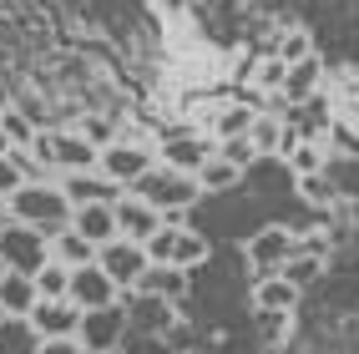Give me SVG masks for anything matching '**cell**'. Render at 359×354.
<instances>
[{"instance_id":"cell-1","label":"cell","mask_w":359,"mask_h":354,"mask_svg":"<svg viewBox=\"0 0 359 354\" xmlns=\"http://www.w3.org/2000/svg\"><path fill=\"white\" fill-rule=\"evenodd\" d=\"M132 193H137V198H147L152 207H162V218H167V223H187V212L203 203L198 172L167 168V162H152V168L132 182Z\"/></svg>"},{"instance_id":"cell-2","label":"cell","mask_w":359,"mask_h":354,"mask_svg":"<svg viewBox=\"0 0 359 354\" xmlns=\"http://www.w3.org/2000/svg\"><path fill=\"white\" fill-rule=\"evenodd\" d=\"M11 218L15 223H31L41 233H56L71 223V198L61 193V182H20L11 193Z\"/></svg>"},{"instance_id":"cell-3","label":"cell","mask_w":359,"mask_h":354,"mask_svg":"<svg viewBox=\"0 0 359 354\" xmlns=\"http://www.w3.org/2000/svg\"><path fill=\"white\" fill-rule=\"evenodd\" d=\"M31 152L51 168L56 177L61 172H81V168H97V142H86L76 127H46L36 142H31Z\"/></svg>"},{"instance_id":"cell-4","label":"cell","mask_w":359,"mask_h":354,"mask_svg":"<svg viewBox=\"0 0 359 354\" xmlns=\"http://www.w3.org/2000/svg\"><path fill=\"white\" fill-rule=\"evenodd\" d=\"M0 264L20 268V273H41L46 264H51V233L11 218L6 228H0Z\"/></svg>"},{"instance_id":"cell-5","label":"cell","mask_w":359,"mask_h":354,"mask_svg":"<svg viewBox=\"0 0 359 354\" xmlns=\"http://www.w3.org/2000/svg\"><path fill=\"white\" fill-rule=\"evenodd\" d=\"M132 334V319H127V304H102V309H81V329L76 339L81 349H122V339Z\"/></svg>"},{"instance_id":"cell-6","label":"cell","mask_w":359,"mask_h":354,"mask_svg":"<svg viewBox=\"0 0 359 354\" xmlns=\"http://www.w3.org/2000/svg\"><path fill=\"white\" fill-rule=\"evenodd\" d=\"M97 264L116 278V289H137L142 283V273L152 268V253H147V243H137V238H122L116 233L111 243H102L97 248Z\"/></svg>"},{"instance_id":"cell-7","label":"cell","mask_w":359,"mask_h":354,"mask_svg":"<svg viewBox=\"0 0 359 354\" xmlns=\"http://www.w3.org/2000/svg\"><path fill=\"white\" fill-rule=\"evenodd\" d=\"M157 162V152L152 147H142V142H127V137H116V142H107V147L97 152V168L107 172V177H116L122 187H132L142 172H147Z\"/></svg>"},{"instance_id":"cell-8","label":"cell","mask_w":359,"mask_h":354,"mask_svg":"<svg viewBox=\"0 0 359 354\" xmlns=\"http://www.w3.org/2000/svg\"><path fill=\"white\" fill-rule=\"evenodd\" d=\"M61 193L71 198V207H81V203H122L127 198V187L107 177L102 168H81V172H61Z\"/></svg>"},{"instance_id":"cell-9","label":"cell","mask_w":359,"mask_h":354,"mask_svg":"<svg viewBox=\"0 0 359 354\" xmlns=\"http://www.w3.org/2000/svg\"><path fill=\"white\" fill-rule=\"evenodd\" d=\"M122 304H127V319H132V329L137 334H167L172 329V309L177 304L172 299H157V294H147V289H122Z\"/></svg>"},{"instance_id":"cell-10","label":"cell","mask_w":359,"mask_h":354,"mask_svg":"<svg viewBox=\"0 0 359 354\" xmlns=\"http://www.w3.org/2000/svg\"><path fill=\"white\" fill-rule=\"evenodd\" d=\"M71 299L81 304V309H102V304H116L122 299V289H116V278L91 258V264L71 268Z\"/></svg>"},{"instance_id":"cell-11","label":"cell","mask_w":359,"mask_h":354,"mask_svg":"<svg viewBox=\"0 0 359 354\" xmlns=\"http://www.w3.org/2000/svg\"><path fill=\"white\" fill-rule=\"evenodd\" d=\"M157 228H167L162 207H152L147 198H137L132 187H127V198L116 203V233H122V238H137V243H147Z\"/></svg>"},{"instance_id":"cell-12","label":"cell","mask_w":359,"mask_h":354,"mask_svg":"<svg viewBox=\"0 0 359 354\" xmlns=\"http://www.w3.org/2000/svg\"><path fill=\"white\" fill-rule=\"evenodd\" d=\"M31 324H36L41 339H66L81 329V304L76 299H41L31 309Z\"/></svg>"},{"instance_id":"cell-13","label":"cell","mask_w":359,"mask_h":354,"mask_svg":"<svg viewBox=\"0 0 359 354\" xmlns=\"http://www.w3.org/2000/svg\"><path fill=\"white\" fill-rule=\"evenodd\" d=\"M212 147H218V142L193 137V132H177V137H167L162 147H157V162H167V168H182V172H198L203 162L212 157Z\"/></svg>"},{"instance_id":"cell-14","label":"cell","mask_w":359,"mask_h":354,"mask_svg":"<svg viewBox=\"0 0 359 354\" xmlns=\"http://www.w3.org/2000/svg\"><path fill=\"white\" fill-rule=\"evenodd\" d=\"M299 283L294 278H283L278 268L273 273H258V289H253V304H258V314H289L299 309Z\"/></svg>"},{"instance_id":"cell-15","label":"cell","mask_w":359,"mask_h":354,"mask_svg":"<svg viewBox=\"0 0 359 354\" xmlns=\"http://www.w3.org/2000/svg\"><path fill=\"white\" fill-rule=\"evenodd\" d=\"M71 228L81 233V238L91 243H111L116 238V203H81V207H71Z\"/></svg>"},{"instance_id":"cell-16","label":"cell","mask_w":359,"mask_h":354,"mask_svg":"<svg viewBox=\"0 0 359 354\" xmlns=\"http://www.w3.org/2000/svg\"><path fill=\"white\" fill-rule=\"evenodd\" d=\"M294 233L289 228H263L258 238H248V258L258 264V273H273V268H283V258L294 253Z\"/></svg>"},{"instance_id":"cell-17","label":"cell","mask_w":359,"mask_h":354,"mask_svg":"<svg viewBox=\"0 0 359 354\" xmlns=\"http://www.w3.org/2000/svg\"><path fill=\"white\" fill-rule=\"evenodd\" d=\"M36 304H41L36 273H20V268H0V309H6V314H31Z\"/></svg>"},{"instance_id":"cell-18","label":"cell","mask_w":359,"mask_h":354,"mask_svg":"<svg viewBox=\"0 0 359 354\" xmlns=\"http://www.w3.org/2000/svg\"><path fill=\"white\" fill-rule=\"evenodd\" d=\"M243 172L248 168H238V162H228L218 147H212V157L198 168V187H203V198H218V193H238L243 187Z\"/></svg>"},{"instance_id":"cell-19","label":"cell","mask_w":359,"mask_h":354,"mask_svg":"<svg viewBox=\"0 0 359 354\" xmlns=\"http://www.w3.org/2000/svg\"><path fill=\"white\" fill-rule=\"evenodd\" d=\"M41 349V334L31 314H0V354H36Z\"/></svg>"},{"instance_id":"cell-20","label":"cell","mask_w":359,"mask_h":354,"mask_svg":"<svg viewBox=\"0 0 359 354\" xmlns=\"http://www.w3.org/2000/svg\"><path fill=\"white\" fill-rule=\"evenodd\" d=\"M51 258H56V264H66V268H81V264H91V258H97V243L81 238V233L66 223V228L51 233Z\"/></svg>"},{"instance_id":"cell-21","label":"cell","mask_w":359,"mask_h":354,"mask_svg":"<svg viewBox=\"0 0 359 354\" xmlns=\"http://www.w3.org/2000/svg\"><path fill=\"white\" fill-rule=\"evenodd\" d=\"M137 289H147V294H157V299H182L187 294V268H177V264H152L147 273H142V283Z\"/></svg>"},{"instance_id":"cell-22","label":"cell","mask_w":359,"mask_h":354,"mask_svg":"<svg viewBox=\"0 0 359 354\" xmlns=\"http://www.w3.org/2000/svg\"><path fill=\"white\" fill-rule=\"evenodd\" d=\"M248 137H253L258 157H278V152H283V142H289V127H283L273 111H258V116H253V127H248Z\"/></svg>"},{"instance_id":"cell-23","label":"cell","mask_w":359,"mask_h":354,"mask_svg":"<svg viewBox=\"0 0 359 354\" xmlns=\"http://www.w3.org/2000/svg\"><path fill=\"white\" fill-rule=\"evenodd\" d=\"M314 86H319V61L314 56H304V61H294L289 71H283V97H289V102H309V97H314Z\"/></svg>"},{"instance_id":"cell-24","label":"cell","mask_w":359,"mask_h":354,"mask_svg":"<svg viewBox=\"0 0 359 354\" xmlns=\"http://www.w3.org/2000/svg\"><path fill=\"white\" fill-rule=\"evenodd\" d=\"M0 127H6V137H11V147H31V142L41 137V127H36V116L20 107V102H6V111H0Z\"/></svg>"},{"instance_id":"cell-25","label":"cell","mask_w":359,"mask_h":354,"mask_svg":"<svg viewBox=\"0 0 359 354\" xmlns=\"http://www.w3.org/2000/svg\"><path fill=\"white\" fill-rule=\"evenodd\" d=\"M283 278H294L299 289H309L319 273H324V253H304V248H294L289 258H283V268H278Z\"/></svg>"},{"instance_id":"cell-26","label":"cell","mask_w":359,"mask_h":354,"mask_svg":"<svg viewBox=\"0 0 359 354\" xmlns=\"http://www.w3.org/2000/svg\"><path fill=\"white\" fill-rule=\"evenodd\" d=\"M36 289H41V299H71V268L51 258V264L36 273Z\"/></svg>"},{"instance_id":"cell-27","label":"cell","mask_w":359,"mask_h":354,"mask_svg":"<svg viewBox=\"0 0 359 354\" xmlns=\"http://www.w3.org/2000/svg\"><path fill=\"white\" fill-rule=\"evenodd\" d=\"M253 116H258L253 107H243V102H228V107L218 111V142H223V137H243V132L253 127Z\"/></svg>"},{"instance_id":"cell-28","label":"cell","mask_w":359,"mask_h":354,"mask_svg":"<svg viewBox=\"0 0 359 354\" xmlns=\"http://www.w3.org/2000/svg\"><path fill=\"white\" fill-rule=\"evenodd\" d=\"M218 152L228 157V162H238V168H253V162H258V147H253V137L243 132V137H223L218 142Z\"/></svg>"},{"instance_id":"cell-29","label":"cell","mask_w":359,"mask_h":354,"mask_svg":"<svg viewBox=\"0 0 359 354\" xmlns=\"http://www.w3.org/2000/svg\"><path fill=\"white\" fill-rule=\"evenodd\" d=\"M116 354H172V349H167V334H137V329H132Z\"/></svg>"},{"instance_id":"cell-30","label":"cell","mask_w":359,"mask_h":354,"mask_svg":"<svg viewBox=\"0 0 359 354\" xmlns=\"http://www.w3.org/2000/svg\"><path fill=\"white\" fill-rule=\"evenodd\" d=\"M86 142H97V147H107V142H116V127H111V116H81V127H76Z\"/></svg>"},{"instance_id":"cell-31","label":"cell","mask_w":359,"mask_h":354,"mask_svg":"<svg viewBox=\"0 0 359 354\" xmlns=\"http://www.w3.org/2000/svg\"><path fill=\"white\" fill-rule=\"evenodd\" d=\"M289 168H294V177H304V172H319V168H324V157H319L314 142H304V147L289 152Z\"/></svg>"},{"instance_id":"cell-32","label":"cell","mask_w":359,"mask_h":354,"mask_svg":"<svg viewBox=\"0 0 359 354\" xmlns=\"http://www.w3.org/2000/svg\"><path fill=\"white\" fill-rule=\"evenodd\" d=\"M299 193H304V203H314V207L334 203V193H329V182H324L319 172H304V177H299Z\"/></svg>"},{"instance_id":"cell-33","label":"cell","mask_w":359,"mask_h":354,"mask_svg":"<svg viewBox=\"0 0 359 354\" xmlns=\"http://www.w3.org/2000/svg\"><path fill=\"white\" fill-rule=\"evenodd\" d=\"M20 182H26V177H20V168H15V157H11V152H0V193L11 198V193H15Z\"/></svg>"},{"instance_id":"cell-34","label":"cell","mask_w":359,"mask_h":354,"mask_svg":"<svg viewBox=\"0 0 359 354\" xmlns=\"http://www.w3.org/2000/svg\"><path fill=\"white\" fill-rule=\"evenodd\" d=\"M304 56H314V51H309V36H289V41H283V51H278L283 66H294V61H304Z\"/></svg>"},{"instance_id":"cell-35","label":"cell","mask_w":359,"mask_h":354,"mask_svg":"<svg viewBox=\"0 0 359 354\" xmlns=\"http://www.w3.org/2000/svg\"><path fill=\"white\" fill-rule=\"evenodd\" d=\"M36 354H81V339H76V334H66V339H41Z\"/></svg>"},{"instance_id":"cell-36","label":"cell","mask_w":359,"mask_h":354,"mask_svg":"<svg viewBox=\"0 0 359 354\" xmlns=\"http://www.w3.org/2000/svg\"><path fill=\"white\" fill-rule=\"evenodd\" d=\"M6 223H11V198L0 193V228H6Z\"/></svg>"},{"instance_id":"cell-37","label":"cell","mask_w":359,"mask_h":354,"mask_svg":"<svg viewBox=\"0 0 359 354\" xmlns=\"http://www.w3.org/2000/svg\"><path fill=\"white\" fill-rule=\"evenodd\" d=\"M0 152H11V137H6V127H0Z\"/></svg>"},{"instance_id":"cell-38","label":"cell","mask_w":359,"mask_h":354,"mask_svg":"<svg viewBox=\"0 0 359 354\" xmlns=\"http://www.w3.org/2000/svg\"><path fill=\"white\" fill-rule=\"evenodd\" d=\"M81 354H116V349H81Z\"/></svg>"},{"instance_id":"cell-39","label":"cell","mask_w":359,"mask_h":354,"mask_svg":"<svg viewBox=\"0 0 359 354\" xmlns=\"http://www.w3.org/2000/svg\"><path fill=\"white\" fill-rule=\"evenodd\" d=\"M0 111H6V91H0Z\"/></svg>"},{"instance_id":"cell-40","label":"cell","mask_w":359,"mask_h":354,"mask_svg":"<svg viewBox=\"0 0 359 354\" xmlns=\"http://www.w3.org/2000/svg\"><path fill=\"white\" fill-rule=\"evenodd\" d=\"M0 314H6V309H0Z\"/></svg>"},{"instance_id":"cell-41","label":"cell","mask_w":359,"mask_h":354,"mask_svg":"<svg viewBox=\"0 0 359 354\" xmlns=\"http://www.w3.org/2000/svg\"><path fill=\"white\" fill-rule=\"evenodd\" d=\"M0 268H6V264H0Z\"/></svg>"}]
</instances>
